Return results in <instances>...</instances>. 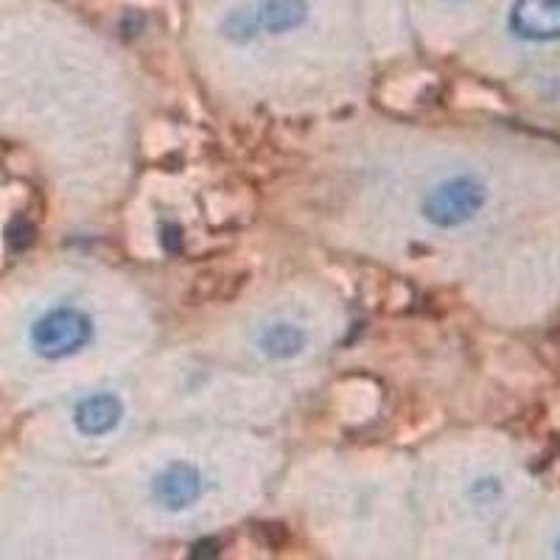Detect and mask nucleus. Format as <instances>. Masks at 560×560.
I'll return each mask as SVG.
<instances>
[{
  "label": "nucleus",
  "mask_w": 560,
  "mask_h": 560,
  "mask_svg": "<svg viewBox=\"0 0 560 560\" xmlns=\"http://www.w3.org/2000/svg\"><path fill=\"white\" fill-rule=\"evenodd\" d=\"M7 242H9V247L14 249V253L32 247L34 224L26 222V219H14V222L9 224V230H7Z\"/></svg>",
  "instance_id": "6e6552de"
},
{
  "label": "nucleus",
  "mask_w": 560,
  "mask_h": 560,
  "mask_svg": "<svg viewBox=\"0 0 560 560\" xmlns=\"http://www.w3.org/2000/svg\"><path fill=\"white\" fill-rule=\"evenodd\" d=\"M448 3H463V0H448Z\"/></svg>",
  "instance_id": "9b49d317"
},
{
  "label": "nucleus",
  "mask_w": 560,
  "mask_h": 560,
  "mask_svg": "<svg viewBox=\"0 0 560 560\" xmlns=\"http://www.w3.org/2000/svg\"><path fill=\"white\" fill-rule=\"evenodd\" d=\"M258 348L269 359H294L306 348V331L294 323H269L258 334Z\"/></svg>",
  "instance_id": "0eeeda50"
},
{
  "label": "nucleus",
  "mask_w": 560,
  "mask_h": 560,
  "mask_svg": "<svg viewBox=\"0 0 560 560\" xmlns=\"http://www.w3.org/2000/svg\"><path fill=\"white\" fill-rule=\"evenodd\" d=\"M555 555L560 558V533H558V538H555Z\"/></svg>",
  "instance_id": "9d476101"
},
{
  "label": "nucleus",
  "mask_w": 560,
  "mask_h": 560,
  "mask_svg": "<svg viewBox=\"0 0 560 560\" xmlns=\"http://www.w3.org/2000/svg\"><path fill=\"white\" fill-rule=\"evenodd\" d=\"M93 339V319L79 308H54L43 314L32 328V342L39 357L65 359L88 348Z\"/></svg>",
  "instance_id": "7ed1b4c3"
},
{
  "label": "nucleus",
  "mask_w": 560,
  "mask_h": 560,
  "mask_svg": "<svg viewBox=\"0 0 560 560\" xmlns=\"http://www.w3.org/2000/svg\"><path fill=\"white\" fill-rule=\"evenodd\" d=\"M488 205V185L474 174H457L438 183L423 197V217L440 230H454L474 222Z\"/></svg>",
  "instance_id": "f03ea898"
},
{
  "label": "nucleus",
  "mask_w": 560,
  "mask_h": 560,
  "mask_svg": "<svg viewBox=\"0 0 560 560\" xmlns=\"http://www.w3.org/2000/svg\"><path fill=\"white\" fill-rule=\"evenodd\" d=\"M152 490L154 499H158L163 508L179 513V510L191 508L199 499V493H202V477H199V471L191 463L177 459V463L166 465V468L154 477Z\"/></svg>",
  "instance_id": "20e7f679"
},
{
  "label": "nucleus",
  "mask_w": 560,
  "mask_h": 560,
  "mask_svg": "<svg viewBox=\"0 0 560 560\" xmlns=\"http://www.w3.org/2000/svg\"><path fill=\"white\" fill-rule=\"evenodd\" d=\"M121 415L124 404L118 395L96 393L88 395L84 401H79L77 412H73V423L88 438H102V434H109L121 423Z\"/></svg>",
  "instance_id": "423d86ee"
},
{
  "label": "nucleus",
  "mask_w": 560,
  "mask_h": 560,
  "mask_svg": "<svg viewBox=\"0 0 560 560\" xmlns=\"http://www.w3.org/2000/svg\"><path fill=\"white\" fill-rule=\"evenodd\" d=\"M194 558H213V555H219V541H199L197 547H194Z\"/></svg>",
  "instance_id": "1a4fd4ad"
},
{
  "label": "nucleus",
  "mask_w": 560,
  "mask_h": 560,
  "mask_svg": "<svg viewBox=\"0 0 560 560\" xmlns=\"http://www.w3.org/2000/svg\"><path fill=\"white\" fill-rule=\"evenodd\" d=\"M249 272L238 269H208L191 280V287L185 292L188 306H208V303H230L247 289Z\"/></svg>",
  "instance_id": "39448f33"
},
{
  "label": "nucleus",
  "mask_w": 560,
  "mask_h": 560,
  "mask_svg": "<svg viewBox=\"0 0 560 560\" xmlns=\"http://www.w3.org/2000/svg\"><path fill=\"white\" fill-rule=\"evenodd\" d=\"M308 0H253L224 14L222 34L233 43H249L258 34H289L306 26Z\"/></svg>",
  "instance_id": "f257e3e1"
}]
</instances>
